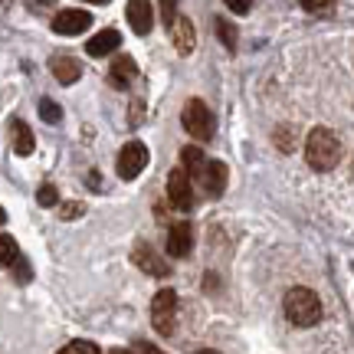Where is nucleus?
Wrapping results in <instances>:
<instances>
[{"label": "nucleus", "instance_id": "14", "mask_svg": "<svg viewBox=\"0 0 354 354\" xmlns=\"http://www.w3.org/2000/svg\"><path fill=\"white\" fill-rule=\"evenodd\" d=\"M118 46H122V33H118V30H102V33H95V37L86 43V53L92 59H102V56L115 53Z\"/></svg>", "mask_w": 354, "mask_h": 354}, {"label": "nucleus", "instance_id": "23", "mask_svg": "<svg viewBox=\"0 0 354 354\" xmlns=\"http://www.w3.org/2000/svg\"><path fill=\"white\" fill-rule=\"evenodd\" d=\"M272 141H276L279 151H292L295 148V135H292L289 128H276V135H272Z\"/></svg>", "mask_w": 354, "mask_h": 354}, {"label": "nucleus", "instance_id": "5", "mask_svg": "<svg viewBox=\"0 0 354 354\" xmlns=\"http://www.w3.org/2000/svg\"><path fill=\"white\" fill-rule=\"evenodd\" d=\"M190 180H197V187H201L203 197L216 201V197H223V190H227L230 171H227V165H223V161H203V167L190 177Z\"/></svg>", "mask_w": 354, "mask_h": 354}, {"label": "nucleus", "instance_id": "2", "mask_svg": "<svg viewBox=\"0 0 354 354\" xmlns=\"http://www.w3.org/2000/svg\"><path fill=\"white\" fill-rule=\"evenodd\" d=\"M282 312L289 318L292 325H299V328H312L322 322V299H318L312 289H305V286H295V289L286 292V299H282Z\"/></svg>", "mask_w": 354, "mask_h": 354}, {"label": "nucleus", "instance_id": "17", "mask_svg": "<svg viewBox=\"0 0 354 354\" xmlns=\"http://www.w3.org/2000/svg\"><path fill=\"white\" fill-rule=\"evenodd\" d=\"M203 161H207V158H203V151H201V148H194V145L180 151V165H184V171H187L190 177H194V174H197V171H201V167H203Z\"/></svg>", "mask_w": 354, "mask_h": 354}, {"label": "nucleus", "instance_id": "15", "mask_svg": "<svg viewBox=\"0 0 354 354\" xmlns=\"http://www.w3.org/2000/svg\"><path fill=\"white\" fill-rule=\"evenodd\" d=\"M53 76H56V82H63V86H73V82H79L82 79V66H79L76 56H53Z\"/></svg>", "mask_w": 354, "mask_h": 354}, {"label": "nucleus", "instance_id": "18", "mask_svg": "<svg viewBox=\"0 0 354 354\" xmlns=\"http://www.w3.org/2000/svg\"><path fill=\"white\" fill-rule=\"evenodd\" d=\"M17 256H20L17 240H13V236H7V233H0V269H10Z\"/></svg>", "mask_w": 354, "mask_h": 354}, {"label": "nucleus", "instance_id": "27", "mask_svg": "<svg viewBox=\"0 0 354 354\" xmlns=\"http://www.w3.org/2000/svg\"><path fill=\"white\" fill-rule=\"evenodd\" d=\"M177 17V0H161V20H165V26L171 24Z\"/></svg>", "mask_w": 354, "mask_h": 354}, {"label": "nucleus", "instance_id": "28", "mask_svg": "<svg viewBox=\"0 0 354 354\" xmlns=\"http://www.w3.org/2000/svg\"><path fill=\"white\" fill-rule=\"evenodd\" d=\"M13 266H17V279H20V282H26V279L33 276V272H30V266H26L24 259H20V256H17V259H13Z\"/></svg>", "mask_w": 354, "mask_h": 354}, {"label": "nucleus", "instance_id": "7", "mask_svg": "<svg viewBox=\"0 0 354 354\" xmlns=\"http://www.w3.org/2000/svg\"><path fill=\"white\" fill-rule=\"evenodd\" d=\"M145 167H148V148H145V141H128L125 148H122V154H118V165H115L118 177L122 180H135Z\"/></svg>", "mask_w": 354, "mask_h": 354}, {"label": "nucleus", "instance_id": "26", "mask_svg": "<svg viewBox=\"0 0 354 354\" xmlns=\"http://www.w3.org/2000/svg\"><path fill=\"white\" fill-rule=\"evenodd\" d=\"M223 3H227V7L236 13V17H246V13L253 10V0H223Z\"/></svg>", "mask_w": 354, "mask_h": 354}, {"label": "nucleus", "instance_id": "32", "mask_svg": "<svg viewBox=\"0 0 354 354\" xmlns=\"http://www.w3.org/2000/svg\"><path fill=\"white\" fill-rule=\"evenodd\" d=\"M88 3H109V0H88Z\"/></svg>", "mask_w": 354, "mask_h": 354}, {"label": "nucleus", "instance_id": "12", "mask_svg": "<svg viewBox=\"0 0 354 354\" xmlns=\"http://www.w3.org/2000/svg\"><path fill=\"white\" fill-rule=\"evenodd\" d=\"M135 76H138V66H135V59H131V56H125V53H118V56L112 59V69H109V82H112V88L125 92V88L135 82Z\"/></svg>", "mask_w": 354, "mask_h": 354}, {"label": "nucleus", "instance_id": "10", "mask_svg": "<svg viewBox=\"0 0 354 354\" xmlns=\"http://www.w3.org/2000/svg\"><path fill=\"white\" fill-rule=\"evenodd\" d=\"M167 33H171V43H174V50L180 56H190L194 46H197V33H194V24H190L187 17H174L171 24H167Z\"/></svg>", "mask_w": 354, "mask_h": 354}, {"label": "nucleus", "instance_id": "1", "mask_svg": "<svg viewBox=\"0 0 354 354\" xmlns=\"http://www.w3.org/2000/svg\"><path fill=\"white\" fill-rule=\"evenodd\" d=\"M305 161L315 171H335L342 161V141L335 138V131L325 125H318L308 131L305 138Z\"/></svg>", "mask_w": 354, "mask_h": 354}, {"label": "nucleus", "instance_id": "6", "mask_svg": "<svg viewBox=\"0 0 354 354\" xmlns=\"http://www.w3.org/2000/svg\"><path fill=\"white\" fill-rule=\"evenodd\" d=\"M167 201L174 203V210H180V214L194 210V180L184 167H174L167 174Z\"/></svg>", "mask_w": 354, "mask_h": 354}, {"label": "nucleus", "instance_id": "11", "mask_svg": "<svg viewBox=\"0 0 354 354\" xmlns=\"http://www.w3.org/2000/svg\"><path fill=\"white\" fill-rule=\"evenodd\" d=\"M190 250H194V227L190 223H174L167 230V256L184 259V256H190Z\"/></svg>", "mask_w": 354, "mask_h": 354}, {"label": "nucleus", "instance_id": "8", "mask_svg": "<svg viewBox=\"0 0 354 354\" xmlns=\"http://www.w3.org/2000/svg\"><path fill=\"white\" fill-rule=\"evenodd\" d=\"M88 26H92V13L76 10V7L59 10L56 17H53V30H56L59 37H79V33H86Z\"/></svg>", "mask_w": 354, "mask_h": 354}, {"label": "nucleus", "instance_id": "29", "mask_svg": "<svg viewBox=\"0 0 354 354\" xmlns=\"http://www.w3.org/2000/svg\"><path fill=\"white\" fill-rule=\"evenodd\" d=\"M131 351H141V354H158L161 348H158V344H148V342H135V344H131Z\"/></svg>", "mask_w": 354, "mask_h": 354}, {"label": "nucleus", "instance_id": "22", "mask_svg": "<svg viewBox=\"0 0 354 354\" xmlns=\"http://www.w3.org/2000/svg\"><path fill=\"white\" fill-rule=\"evenodd\" d=\"M37 203H39V207H46V210H50V207H56V203H59V190L53 187V184H43V187L37 190Z\"/></svg>", "mask_w": 354, "mask_h": 354}, {"label": "nucleus", "instance_id": "13", "mask_svg": "<svg viewBox=\"0 0 354 354\" xmlns=\"http://www.w3.org/2000/svg\"><path fill=\"white\" fill-rule=\"evenodd\" d=\"M125 17H128V24H131V30H135L138 37H145V33L151 30V24H154L151 0H128Z\"/></svg>", "mask_w": 354, "mask_h": 354}, {"label": "nucleus", "instance_id": "9", "mask_svg": "<svg viewBox=\"0 0 354 354\" xmlns=\"http://www.w3.org/2000/svg\"><path fill=\"white\" fill-rule=\"evenodd\" d=\"M131 259H135V266H138L141 272H148V276H154V279H167V276H171V266L154 253L151 243H135V253H131Z\"/></svg>", "mask_w": 354, "mask_h": 354}, {"label": "nucleus", "instance_id": "3", "mask_svg": "<svg viewBox=\"0 0 354 354\" xmlns=\"http://www.w3.org/2000/svg\"><path fill=\"white\" fill-rule=\"evenodd\" d=\"M180 122H184V131H187L194 141H210L214 138V115H210V109H207V102L190 99L187 105H184Z\"/></svg>", "mask_w": 354, "mask_h": 354}, {"label": "nucleus", "instance_id": "24", "mask_svg": "<svg viewBox=\"0 0 354 354\" xmlns=\"http://www.w3.org/2000/svg\"><path fill=\"white\" fill-rule=\"evenodd\" d=\"M63 354H99V344H92V342H69V344H63Z\"/></svg>", "mask_w": 354, "mask_h": 354}, {"label": "nucleus", "instance_id": "16", "mask_svg": "<svg viewBox=\"0 0 354 354\" xmlns=\"http://www.w3.org/2000/svg\"><path fill=\"white\" fill-rule=\"evenodd\" d=\"M10 135H13V154H20V158L33 154L37 138H33V131L26 128V122H17V118H13V122H10Z\"/></svg>", "mask_w": 354, "mask_h": 354}, {"label": "nucleus", "instance_id": "4", "mask_svg": "<svg viewBox=\"0 0 354 354\" xmlns=\"http://www.w3.org/2000/svg\"><path fill=\"white\" fill-rule=\"evenodd\" d=\"M151 325L161 338H171L177 325V292L174 289H161L151 299Z\"/></svg>", "mask_w": 354, "mask_h": 354}, {"label": "nucleus", "instance_id": "21", "mask_svg": "<svg viewBox=\"0 0 354 354\" xmlns=\"http://www.w3.org/2000/svg\"><path fill=\"white\" fill-rule=\"evenodd\" d=\"M216 33H220V43L227 46V50H236V30L230 20H216Z\"/></svg>", "mask_w": 354, "mask_h": 354}, {"label": "nucleus", "instance_id": "19", "mask_svg": "<svg viewBox=\"0 0 354 354\" xmlns=\"http://www.w3.org/2000/svg\"><path fill=\"white\" fill-rule=\"evenodd\" d=\"M299 7L308 13H315V17H328L335 10V0H299Z\"/></svg>", "mask_w": 354, "mask_h": 354}, {"label": "nucleus", "instance_id": "30", "mask_svg": "<svg viewBox=\"0 0 354 354\" xmlns=\"http://www.w3.org/2000/svg\"><path fill=\"white\" fill-rule=\"evenodd\" d=\"M88 187L99 190V174H95V171H88Z\"/></svg>", "mask_w": 354, "mask_h": 354}, {"label": "nucleus", "instance_id": "25", "mask_svg": "<svg viewBox=\"0 0 354 354\" xmlns=\"http://www.w3.org/2000/svg\"><path fill=\"white\" fill-rule=\"evenodd\" d=\"M56 207H63V210H59V216H63V220H79V216L86 214V207H82V203H76V201L56 203Z\"/></svg>", "mask_w": 354, "mask_h": 354}, {"label": "nucleus", "instance_id": "20", "mask_svg": "<svg viewBox=\"0 0 354 354\" xmlns=\"http://www.w3.org/2000/svg\"><path fill=\"white\" fill-rule=\"evenodd\" d=\"M39 118L56 125V122H63V109H59L53 99H43V102H39Z\"/></svg>", "mask_w": 354, "mask_h": 354}, {"label": "nucleus", "instance_id": "31", "mask_svg": "<svg viewBox=\"0 0 354 354\" xmlns=\"http://www.w3.org/2000/svg\"><path fill=\"white\" fill-rule=\"evenodd\" d=\"M3 220H7V210H3V207H0V223H3Z\"/></svg>", "mask_w": 354, "mask_h": 354}]
</instances>
